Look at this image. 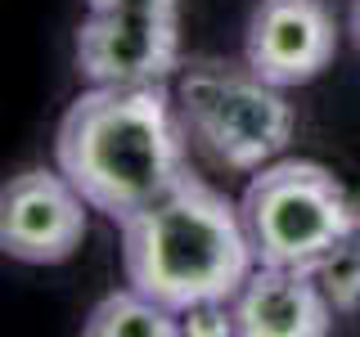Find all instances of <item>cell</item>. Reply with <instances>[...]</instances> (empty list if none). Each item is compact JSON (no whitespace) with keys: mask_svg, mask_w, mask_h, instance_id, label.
I'll return each mask as SVG.
<instances>
[{"mask_svg":"<svg viewBox=\"0 0 360 337\" xmlns=\"http://www.w3.org/2000/svg\"><path fill=\"white\" fill-rule=\"evenodd\" d=\"M185 140L167 86H90L54 131V166L90 211L127 220L189 176Z\"/></svg>","mask_w":360,"mask_h":337,"instance_id":"6da1fadb","label":"cell"},{"mask_svg":"<svg viewBox=\"0 0 360 337\" xmlns=\"http://www.w3.org/2000/svg\"><path fill=\"white\" fill-rule=\"evenodd\" d=\"M117 225L127 284L158 297L176 315L202 301H234L257 270L239 202L198 176H185L172 194Z\"/></svg>","mask_w":360,"mask_h":337,"instance_id":"7a4b0ae2","label":"cell"},{"mask_svg":"<svg viewBox=\"0 0 360 337\" xmlns=\"http://www.w3.org/2000/svg\"><path fill=\"white\" fill-rule=\"evenodd\" d=\"M257 265L307 270L360 225V207L329 166L307 157H275L252 171L239 198Z\"/></svg>","mask_w":360,"mask_h":337,"instance_id":"3957f363","label":"cell"},{"mask_svg":"<svg viewBox=\"0 0 360 337\" xmlns=\"http://www.w3.org/2000/svg\"><path fill=\"white\" fill-rule=\"evenodd\" d=\"M176 112L185 135L212 162L230 171H262L288 149L297 112L284 99V86H270L252 67L194 63L176 86Z\"/></svg>","mask_w":360,"mask_h":337,"instance_id":"277c9868","label":"cell"},{"mask_svg":"<svg viewBox=\"0 0 360 337\" xmlns=\"http://www.w3.org/2000/svg\"><path fill=\"white\" fill-rule=\"evenodd\" d=\"M77 67L90 86H167L180 67L176 14L90 9L77 27Z\"/></svg>","mask_w":360,"mask_h":337,"instance_id":"5b68a950","label":"cell"},{"mask_svg":"<svg viewBox=\"0 0 360 337\" xmlns=\"http://www.w3.org/2000/svg\"><path fill=\"white\" fill-rule=\"evenodd\" d=\"M90 202L59 166L18 171L0 189V247L22 265H59L86 239Z\"/></svg>","mask_w":360,"mask_h":337,"instance_id":"8992f818","label":"cell"},{"mask_svg":"<svg viewBox=\"0 0 360 337\" xmlns=\"http://www.w3.org/2000/svg\"><path fill=\"white\" fill-rule=\"evenodd\" d=\"M338 54V22L324 0H262L248 18L243 63L270 86H307Z\"/></svg>","mask_w":360,"mask_h":337,"instance_id":"52a82bcc","label":"cell"},{"mask_svg":"<svg viewBox=\"0 0 360 337\" xmlns=\"http://www.w3.org/2000/svg\"><path fill=\"white\" fill-rule=\"evenodd\" d=\"M333 306L307 270L257 265L234 297V319L243 337H324L333 329Z\"/></svg>","mask_w":360,"mask_h":337,"instance_id":"ba28073f","label":"cell"},{"mask_svg":"<svg viewBox=\"0 0 360 337\" xmlns=\"http://www.w3.org/2000/svg\"><path fill=\"white\" fill-rule=\"evenodd\" d=\"M82 333L86 337H176L180 315L172 306H162L158 297H149V292L127 284L90 306Z\"/></svg>","mask_w":360,"mask_h":337,"instance_id":"9c48e42d","label":"cell"},{"mask_svg":"<svg viewBox=\"0 0 360 337\" xmlns=\"http://www.w3.org/2000/svg\"><path fill=\"white\" fill-rule=\"evenodd\" d=\"M307 275L315 279V288L324 292V301L338 315L360 310V225L347 239H338L324 256H315L307 265Z\"/></svg>","mask_w":360,"mask_h":337,"instance_id":"30bf717a","label":"cell"},{"mask_svg":"<svg viewBox=\"0 0 360 337\" xmlns=\"http://www.w3.org/2000/svg\"><path fill=\"white\" fill-rule=\"evenodd\" d=\"M180 333L185 337H230V333H239L234 301H202V306H189L180 315Z\"/></svg>","mask_w":360,"mask_h":337,"instance_id":"8fae6325","label":"cell"},{"mask_svg":"<svg viewBox=\"0 0 360 337\" xmlns=\"http://www.w3.org/2000/svg\"><path fill=\"white\" fill-rule=\"evenodd\" d=\"M86 9H135V14H176L180 0H86Z\"/></svg>","mask_w":360,"mask_h":337,"instance_id":"7c38bea8","label":"cell"},{"mask_svg":"<svg viewBox=\"0 0 360 337\" xmlns=\"http://www.w3.org/2000/svg\"><path fill=\"white\" fill-rule=\"evenodd\" d=\"M352 41H356V50H360V0H352Z\"/></svg>","mask_w":360,"mask_h":337,"instance_id":"4fadbf2b","label":"cell"}]
</instances>
